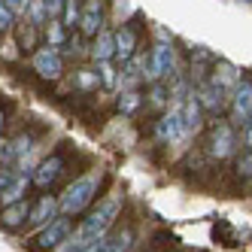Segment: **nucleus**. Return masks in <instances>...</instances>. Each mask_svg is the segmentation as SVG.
I'll use <instances>...</instances> for the list:
<instances>
[{"mask_svg":"<svg viewBox=\"0 0 252 252\" xmlns=\"http://www.w3.org/2000/svg\"><path fill=\"white\" fill-rule=\"evenodd\" d=\"M106 186H110V170H103V167H88V170H79L76 176H70L55 191L61 216L82 219V216L97 204V197H103Z\"/></svg>","mask_w":252,"mask_h":252,"instance_id":"1","label":"nucleus"},{"mask_svg":"<svg viewBox=\"0 0 252 252\" xmlns=\"http://www.w3.org/2000/svg\"><path fill=\"white\" fill-rule=\"evenodd\" d=\"M125 204H128V194H125V189H106L103 197H97V204L88 210L82 219H76V228L73 234L79 240L92 243L97 237H106L125 216Z\"/></svg>","mask_w":252,"mask_h":252,"instance_id":"2","label":"nucleus"},{"mask_svg":"<svg viewBox=\"0 0 252 252\" xmlns=\"http://www.w3.org/2000/svg\"><path fill=\"white\" fill-rule=\"evenodd\" d=\"M73 158H76V149H70L67 143L46 149V155L37 161V167L31 170L33 191H58L70 176H76Z\"/></svg>","mask_w":252,"mask_h":252,"instance_id":"3","label":"nucleus"},{"mask_svg":"<svg viewBox=\"0 0 252 252\" xmlns=\"http://www.w3.org/2000/svg\"><path fill=\"white\" fill-rule=\"evenodd\" d=\"M243 146H240V131L222 116V119H210L207 128L201 134V152L210 161V167L225 164V161H234Z\"/></svg>","mask_w":252,"mask_h":252,"instance_id":"4","label":"nucleus"},{"mask_svg":"<svg viewBox=\"0 0 252 252\" xmlns=\"http://www.w3.org/2000/svg\"><path fill=\"white\" fill-rule=\"evenodd\" d=\"M179 64H183V49L176 40H152L146 49V64H143V85L167 82Z\"/></svg>","mask_w":252,"mask_h":252,"instance_id":"5","label":"nucleus"},{"mask_svg":"<svg viewBox=\"0 0 252 252\" xmlns=\"http://www.w3.org/2000/svg\"><path fill=\"white\" fill-rule=\"evenodd\" d=\"M149 134H152V143H155V146H161V149L179 146V149L189 152V149H191L189 143H194V140L186 134V122H183V110H179V106H167L164 113L152 116Z\"/></svg>","mask_w":252,"mask_h":252,"instance_id":"6","label":"nucleus"},{"mask_svg":"<svg viewBox=\"0 0 252 252\" xmlns=\"http://www.w3.org/2000/svg\"><path fill=\"white\" fill-rule=\"evenodd\" d=\"M25 61H28L31 76L37 82H43V85H61V79L67 76V67H70L64 61V55H61V49L46 46V43H40Z\"/></svg>","mask_w":252,"mask_h":252,"instance_id":"7","label":"nucleus"},{"mask_svg":"<svg viewBox=\"0 0 252 252\" xmlns=\"http://www.w3.org/2000/svg\"><path fill=\"white\" fill-rule=\"evenodd\" d=\"M113 37H116V64H125L128 58H134L143 46H149L146 43V28H143L140 15L122 19L119 25H113Z\"/></svg>","mask_w":252,"mask_h":252,"instance_id":"8","label":"nucleus"},{"mask_svg":"<svg viewBox=\"0 0 252 252\" xmlns=\"http://www.w3.org/2000/svg\"><path fill=\"white\" fill-rule=\"evenodd\" d=\"M73 228H76V219H70V216H55L49 225H43L40 231H33L31 237H25L28 249L31 252H55L70 234H73Z\"/></svg>","mask_w":252,"mask_h":252,"instance_id":"9","label":"nucleus"},{"mask_svg":"<svg viewBox=\"0 0 252 252\" xmlns=\"http://www.w3.org/2000/svg\"><path fill=\"white\" fill-rule=\"evenodd\" d=\"M113 0H82V15H79V33L85 40H94L103 28L113 25Z\"/></svg>","mask_w":252,"mask_h":252,"instance_id":"10","label":"nucleus"},{"mask_svg":"<svg viewBox=\"0 0 252 252\" xmlns=\"http://www.w3.org/2000/svg\"><path fill=\"white\" fill-rule=\"evenodd\" d=\"M225 119L237 131H243L246 122L252 119V73H246V70H243V79L237 82V88L228 94V113H225Z\"/></svg>","mask_w":252,"mask_h":252,"instance_id":"11","label":"nucleus"},{"mask_svg":"<svg viewBox=\"0 0 252 252\" xmlns=\"http://www.w3.org/2000/svg\"><path fill=\"white\" fill-rule=\"evenodd\" d=\"M61 82H67V88L73 94H79V97H92V94L103 92V88H100V73H97V67L92 61H82V64L67 67V76Z\"/></svg>","mask_w":252,"mask_h":252,"instance_id":"12","label":"nucleus"},{"mask_svg":"<svg viewBox=\"0 0 252 252\" xmlns=\"http://www.w3.org/2000/svg\"><path fill=\"white\" fill-rule=\"evenodd\" d=\"M55 216H61V210H58V194L55 191H33V204H31L25 237H31L33 231H40L43 225H49Z\"/></svg>","mask_w":252,"mask_h":252,"instance_id":"13","label":"nucleus"},{"mask_svg":"<svg viewBox=\"0 0 252 252\" xmlns=\"http://www.w3.org/2000/svg\"><path fill=\"white\" fill-rule=\"evenodd\" d=\"M31 204H33V194L25 197V201H15L0 207V231L9 234V237H25L28 231V216H31Z\"/></svg>","mask_w":252,"mask_h":252,"instance_id":"14","label":"nucleus"},{"mask_svg":"<svg viewBox=\"0 0 252 252\" xmlns=\"http://www.w3.org/2000/svg\"><path fill=\"white\" fill-rule=\"evenodd\" d=\"M194 97H197V103H201V110H204L207 119H222L228 113V94L219 85H213L210 79L201 82V85H194Z\"/></svg>","mask_w":252,"mask_h":252,"instance_id":"15","label":"nucleus"},{"mask_svg":"<svg viewBox=\"0 0 252 252\" xmlns=\"http://www.w3.org/2000/svg\"><path fill=\"white\" fill-rule=\"evenodd\" d=\"M140 243V234H137V225L131 219H125L103 237V252H134Z\"/></svg>","mask_w":252,"mask_h":252,"instance_id":"16","label":"nucleus"},{"mask_svg":"<svg viewBox=\"0 0 252 252\" xmlns=\"http://www.w3.org/2000/svg\"><path fill=\"white\" fill-rule=\"evenodd\" d=\"M240 79H243V67H237V64L228 61V58H216L213 61V67H210V82L219 85L225 94H231L234 88H237Z\"/></svg>","mask_w":252,"mask_h":252,"instance_id":"17","label":"nucleus"},{"mask_svg":"<svg viewBox=\"0 0 252 252\" xmlns=\"http://www.w3.org/2000/svg\"><path fill=\"white\" fill-rule=\"evenodd\" d=\"M113 106L122 119H137L146 113V103H143V88H125V92L113 94Z\"/></svg>","mask_w":252,"mask_h":252,"instance_id":"18","label":"nucleus"},{"mask_svg":"<svg viewBox=\"0 0 252 252\" xmlns=\"http://www.w3.org/2000/svg\"><path fill=\"white\" fill-rule=\"evenodd\" d=\"M88 61L103 64V61H116V37H113V25L103 28L94 40H88Z\"/></svg>","mask_w":252,"mask_h":252,"instance_id":"19","label":"nucleus"},{"mask_svg":"<svg viewBox=\"0 0 252 252\" xmlns=\"http://www.w3.org/2000/svg\"><path fill=\"white\" fill-rule=\"evenodd\" d=\"M179 110H183V122H186V134L191 137V140H197L204 134V128H207V116H204V110H201V103H197V97H194V92L183 100V106H179Z\"/></svg>","mask_w":252,"mask_h":252,"instance_id":"20","label":"nucleus"},{"mask_svg":"<svg viewBox=\"0 0 252 252\" xmlns=\"http://www.w3.org/2000/svg\"><path fill=\"white\" fill-rule=\"evenodd\" d=\"M9 37L15 40L19 52H22V55L28 58L31 52H33V49H37V46L43 43V31H40V28H33L31 22H25L22 15H19V22H15V28H12V33H9Z\"/></svg>","mask_w":252,"mask_h":252,"instance_id":"21","label":"nucleus"},{"mask_svg":"<svg viewBox=\"0 0 252 252\" xmlns=\"http://www.w3.org/2000/svg\"><path fill=\"white\" fill-rule=\"evenodd\" d=\"M143 103H146V113L158 116L170 106V88L167 82H152V85H143Z\"/></svg>","mask_w":252,"mask_h":252,"instance_id":"22","label":"nucleus"},{"mask_svg":"<svg viewBox=\"0 0 252 252\" xmlns=\"http://www.w3.org/2000/svg\"><path fill=\"white\" fill-rule=\"evenodd\" d=\"M31 194H33V179H31V173H15L9 179L6 191L0 194V207L15 204V201H25V197H31Z\"/></svg>","mask_w":252,"mask_h":252,"instance_id":"23","label":"nucleus"},{"mask_svg":"<svg viewBox=\"0 0 252 252\" xmlns=\"http://www.w3.org/2000/svg\"><path fill=\"white\" fill-rule=\"evenodd\" d=\"M61 55H64L67 64H82V61H88V40L82 37L79 31H73L67 37V43L61 46Z\"/></svg>","mask_w":252,"mask_h":252,"instance_id":"24","label":"nucleus"},{"mask_svg":"<svg viewBox=\"0 0 252 252\" xmlns=\"http://www.w3.org/2000/svg\"><path fill=\"white\" fill-rule=\"evenodd\" d=\"M67 37H70V31L64 28L61 19H49V22H46V28H43V43H46V46L61 49V46L67 43Z\"/></svg>","mask_w":252,"mask_h":252,"instance_id":"25","label":"nucleus"},{"mask_svg":"<svg viewBox=\"0 0 252 252\" xmlns=\"http://www.w3.org/2000/svg\"><path fill=\"white\" fill-rule=\"evenodd\" d=\"M234 179L237 183H252V149H240L234 155Z\"/></svg>","mask_w":252,"mask_h":252,"instance_id":"26","label":"nucleus"},{"mask_svg":"<svg viewBox=\"0 0 252 252\" xmlns=\"http://www.w3.org/2000/svg\"><path fill=\"white\" fill-rule=\"evenodd\" d=\"M97 73H100V88L103 92L116 94V85H119V64L116 61H103V64H94Z\"/></svg>","mask_w":252,"mask_h":252,"instance_id":"27","label":"nucleus"},{"mask_svg":"<svg viewBox=\"0 0 252 252\" xmlns=\"http://www.w3.org/2000/svg\"><path fill=\"white\" fill-rule=\"evenodd\" d=\"M79 15H82V0H64V12H61V22L64 28L73 33L79 28Z\"/></svg>","mask_w":252,"mask_h":252,"instance_id":"28","label":"nucleus"},{"mask_svg":"<svg viewBox=\"0 0 252 252\" xmlns=\"http://www.w3.org/2000/svg\"><path fill=\"white\" fill-rule=\"evenodd\" d=\"M15 22H19V12H15V9H9V6L3 3V0H0V40L12 33Z\"/></svg>","mask_w":252,"mask_h":252,"instance_id":"29","label":"nucleus"},{"mask_svg":"<svg viewBox=\"0 0 252 252\" xmlns=\"http://www.w3.org/2000/svg\"><path fill=\"white\" fill-rule=\"evenodd\" d=\"M12 119H15V110H12V103L0 100V137H6V134L12 131Z\"/></svg>","mask_w":252,"mask_h":252,"instance_id":"30","label":"nucleus"},{"mask_svg":"<svg viewBox=\"0 0 252 252\" xmlns=\"http://www.w3.org/2000/svg\"><path fill=\"white\" fill-rule=\"evenodd\" d=\"M43 3H46V15H49V19H61L64 0H43Z\"/></svg>","mask_w":252,"mask_h":252,"instance_id":"31","label":"nucleus"},{"mask_svg":"<svg viewBox=\"0 0 252 252\" xmlns=\"http://www.w3.org/2000/svg\"><path fill=\"white\" fill-rule=\"evenodd\" d=\"M12 176H15L12 167H3V164H0V194L6 191V186H9V179H12Z\"/></svg>","mask_w":252,"mask_h":252,"instance_id":"32","label":"nucleus"},{"mask_svg":"<svg viewBox=\"0 0 252 252\" xmlns=\"http://www.w3.org/2000/svg\"><path fill=\"white\" fill-rule=\"evenodd\" d=\"M82 252H103V237H97V240H92V243H85Z\"/></svg>","mask_w":252,"mask_h":252,"instance_id":"33","label":"nucleus"},{"mask_svg":"<svg viewBox=\"0 0 252 252\" xmlns=\"http://www.w3.org/2000/svg\"><path fill=\"white\" fill-rule=\"evenodd\" d=\"M243 3H252V0H243Z\"/></svg>","mask_w":252,"mask_h":252,"instance_id":"34","label":"nucleus"}]
</instances>
